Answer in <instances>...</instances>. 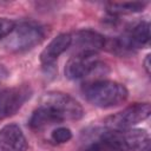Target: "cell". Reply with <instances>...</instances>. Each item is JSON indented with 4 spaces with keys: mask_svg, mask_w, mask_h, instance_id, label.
Instances as JSON below:
<instances>
[{
    "mask_svg": "<svg viewBox=\"0 0 151 151\" xmlns=\"http://www.w3.org/2000/svg\"><path fill=\"white\" fill-rule=\"evenodd\" d=\"M39 106L48 111L59 123L67 120H79L84 117L83 106L70 94L51 91L45 93L39 103Z\"/></svg>",
    "mask_w": 151,
    "mask_h": 151,
    "instance_id": "3957f363",
    "label": "cell"
},
{
    "mask_svg": "<svg viewBox=\"0 0 151 151\" xmlns=\"http://www.w3.org/2000/svg\"><path fill=\"white\" fill-rule=\"evenodd\" d=\"M71 138H72V131L65 126H59L54 129L50 136V140L53 144H64L71 140Z\"/></svg>",
    "mask_w": 151,
    "mask_h": 151,
    "instance_id": "9a60e30c",
    "label": "cell"
},
{
    "mask_svg": "<svg viewBox=\"0 0 151 151\" xmlns=\"http://www.w3.org/2000/svg\"><path fill=\"white\" fill-rule=\"evenodd\" d=\"M47 28L35 21H21L15 24L13 31L5 38L4 46L14 53H22L40 45L46 35Z\"/></svg>",
    "mask_w": 151,
    "mask_h": 151,
    "instance_id": "7a4b0ae2",
    "label": "cell"
},
{
    "mask_svg": "<svg viewBox=\"0 0 151 151\" xmlns=\"http://www.w3.org/2000/svg\"><path fill=\"white\" fill-rule=\"evenodd\" d=\"M58 124H60L58 119L41 106H38L33 111L29 118V126L32 130H35V131H41V130H45L50 126L58 125Z\"/></svg>",
    "mask_w": 151,
    "mask_h": 151,
    "instance_id": "4fadbf2b",
    "label": "cell"
},
{
    "mask_svg": "<svg viewBox=\"0 0 151 151\" xmlns=\"http://www.w3.org/2000/svg\"><path fill=\"white\" fill-rule=\"evenodd\" d=\"M106 46V39L100 33L92 29H80L72 34L70 48L74 53H98L99 50Z\"/></svg>",
    "mask_w": 151,
    "mask_h": 151,
    "instance_id": "9c48e42d",
    "label": "cell"
},
{
    "mask_svg": "<svg viewBox=\"0 0 151 151\" xmlns=\"http://www.w3.org/2000/svg\"><path fill=\"white\" fill-rule=\"evenodd\" d=\"M31 96L32 88L26 84L12 87L5 85L0 87V120L17 113Z\"/></svg>",
    "mask_w": 151,
    "mask_h": 151,
    "instance_id": "8992f818",
    "label": "cell"
},
{
    "mask_svg": "<svg viewBox=\"0 0 151 151\" xmlns=\"http://www.w3.org/2000/svg\"><path fill=\"white\" fill-rule=\"evenodd\" d=\"M100 67L98 53H74L65 64V76L70 80L90 77Z\"/></svg>",
    "mask_w": 151,
    "mask_h": 151,
    "instance_id": "52a82bcc",
    "label": "cell"
},
{
    "mask_svg": "<svg viewBox=\"0 0 151 151\" xmlns=\"http://www.w3.org/2000/svg\"><path fill=\"white\" fill-rule=\"evenodd\" d=\"M15 22L7 18H0V40L5 39L14 28Z\"/></svg>",
    "mask_w": 151,
    "mask_h": 151,
    "instance_id": "2e32d148",
    "label": "cell"
},
{
    "mask_svg": "<svg viewBox=\"0 0 151 151\" xmlns=\"http://www.w3.org/2000/svg\"><path fill=\"white\" fill-rule=\"evenodd\" d=\"M147 6V2L144 1H130V2H111L107 5L106 9L112 17L124 15V14H133L143 12Z\"/></svg>",
    "mask_w": 151,
    "mask_h": 151,
    "instance_id": "5bb4252c",
    "label": "cell"
},
{
    "mask_svg": "<svg viewBox=\"0 0 151 151\" xmlns=\"http://www.w3.org/2000/svg\"><path fill=\"white\" fill-rule=\"evenodd\" d=\"M143 65H144V68H145L146 73L150 74V54H146L145 55V59L143 61Z\"/></svg>",
    "mask_w": 151,
    "mask_h": 151,
    "instance_id": "ac0fdd59",
    "label": "cell"
},
{
    "mask_svg": "<svg viewBox=\"0 0 151 151\" xmlns=\"http://www.w3.org/2000/svg\"><path fill=\"white\" fill-rule=\"evenodd\" d=\"M150 111L149 103H137L107 117L104 120V126L113 131H125L147 119Z\"/></svg>",
    "mask_w": 151,
    "mask_h": 151,
    "instance_id": "5b68a950",
    "label": "cell"
},
{
    "mask_svg": "<svg viewBox=\"0 0 151 151\" xmlns=\"http://www.w3.org/2000/svg\"><path fill=\"white\" fill-rule=\"evenodd\" d=\"M130 151H147L150 145V136L146 130L143 129H129L125 130Z\"/></svg>",
    "mask_w": 151,
    "mask_h": 151,
    "instance_id": "7c38bea8",
    "label": "cell"
},
{
    "mask_svg": "<svg viewBox=\"0 0 151 151\" xmlns=\"http://www.w3.org/2000/svg\"><path fill=\"white\" fill-rule=\"evenodd\" d=\"M85 151H130L125 131L96 130Z\"/></svg>",
    "mask_w": 151,
    "mask_h": 151,
    "instance_id": "ba28073f",
    "label": "cell"
},
{
    "mask_svg": "<svg viewBox=\"0 0 151 151\" xmlns=\"http://www.w3.org/2000/svg\"><path fill=\"white\" fill-rule=\"evenodd\" d=\"M150 40V24L149 21H139L127 28L120 37L112 39L109 47L117 54H129L136 50L145 46Z\"/></svg>",
    "mask_w": 151,
    "mask_h": 151,
    "instance_id": "277c9868",
    "label": "cell"
},
{
    "mask_svg": "<svg viewBox=\"0 0 151 151\" xmlns=\"http://www.w3.org/2000/svg\"><path fill=\"white\" fill-rule=\"evenodd\" d=\"M28 142L17 124H7L0 129V151H27Z\"/></svg>",
    "mask_w": 151,
    "mask_h": 151,
    "instance_id": "30bf717a",
    "label": "cell"
},
{
    "mask_svg": "<svg viewBox=\"0 0 151 151\" xmlns=\"http://www.w3.org/2000/svg\"><path fill=\"white\" fill-rule=\"evenodd\" d=\"M8 70L4 66V65H0V87L5 86V83L8 78Z\"/></svg>",
    "mask_w": 151,
    "mask_h": 151,
    "instance_id": "e0dca14e",
    "label": "cell"
},
{
    "mask_svg": "<svg viewBox=\"0 0 151 151\" xmlns=\"http://www.w3.org/2000/svg\"><path fill=\"white\" fill-rule=\"evenodd\" d=\"M81 92L90 104L100 109L118 106L125 103L129 98V91L125 85L105 79H97L85 83Z\"/></svg>",
    "mask_w": 151,
    "mask_h": 151,
    "instance_id": "6da1fadb",
    "label": "cell"
},
{
    "mask_svg": "<svg viewBox=\"0 0 151 151\" xmlns=\"http://www.w3.org/2000/svg\"><path fill=\"white\" fill-rule=\"evenodd\" d=\"M72 42V34L71 33H60L55 38H53L47 46L40 53V61L44 66H51L54 61L66 52Z\"/></svg>",
    "mask_w": 151,
    "mask_h": 151,
    "instance_id": "8fae6325",
    "label": "cell"
}]
</instances>
